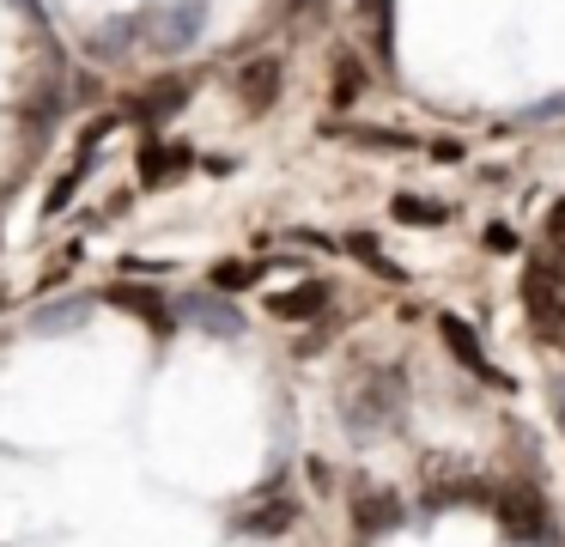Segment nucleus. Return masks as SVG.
Masks as SVG:
<instances>
[{"mask_svg":"<svg viewBox=\"0 0 565 547\" xmlns=\"http://www.w3.org/2000/svg\"><path fill=\"white\" fill-rule=\"evenodd\" d=\"M438 328H444V340H450V347H456V359H462L468 371H475V377H492V383H499V371H492V365H487V353H480L475 328H468L462 316H444Z\"/></svg>","mask_w":565,"mask_h":547,"instance_id":"nucleus-5","label":"nucleus"},{"mask_svg":"<svg viewBox=\"0 0 565 547\" xmlns=\"http://www.w3.org/2000/svg\"><path fill=\"white\" fill-rule=\"evenodd\" d=\"M237 92H244V109H249V116H268V109H274V92H280V61H274V55L244 61V73H237Z\"/></svg>","mask_w":565,"mask_h":547,"instance_id":"nucleus-3","label":"nucleus"},{"mask_svg":"<svg viewBox=\"0 0 565 547\" xmlns=\"http://www.w3.org/2000/svg\"><path fill=\"white\" fill-rule=\"evenodd\" d=\"M213 280H220V286H249V280H256V267H220Z\"/></svg>","mask_w":565,"mask_h":547,"instance_id":"nucleus-12","label":"nucleus"},{"mask_svg":"<svg viewBox=\"0 0 565 547\" xmlns=\"http://www.w3.org/2000/svg\"><path fill=\"white\" fill-rule=\"evenodd\" d=\"M353 511H359V523H365V529H383V523L402 517V511H395L383 493H359V505H353Z\"/></svg>","mask_w":565,"mask_h":547,"instance_id":"nucleus-8","label":"nucleus"},{"mask_svg":"<svg viewBox=\"0 0 565 547\" xmlns=\"http://www.w3.org/2000/svg\"><path fill=\"white\" fill-rule=\"evenodd\" d=\"M395 219H402V225H444V219H450V207H431V201L402 194V201H395Z\"/></svg>","mask_w":565,"mask_h":547,"instance_id":"nucleus-7","label":"nucleus"},{"mask_svg":"<svg viewBox=\"0 0 565 547\" xmlns=\"http://www.w3.org/2000/svg\"><path fill=\"white\" fill-rule=\"evenodd\" d=\"M329 304V286L322 280H305V286H286V292H274L268 298V311L280 316V323H310V316Z\"/></svg>","mask_w":565,"mask_h":547,"instance_id":"nucleus-4","label":"nucleus"},{"mask_svg":"<svg viewBox=\"0 0 565 547\" xmlns=\"http://www.w3.org/2000/svg\"><path fill=\"white\" fill-rule=\"evenodd\" d=\"M353 97H359V67H353V61H347V67H334V104H353Z\"/></svg>","mask_w":565,"mask_h":547,"instance_id":"nucleus-10","label":"nucleus"},{"mask_svg":"<svg viewBox=\"0 0 565 547\" xmlns=\"http://www.w3.org/2000/svg\"><path fill=\"white\" fill-rule=\"evenodd\" d=\"M547 250H553V255H565V201L547 213Z\"/></svg>","mask_w":565,"mask_h":547,"instance_id":"nucleus-11","label":"nucleus"},{"mask_svg":"<svg viewBox=\"0 0 565 547\" xmlns=\"http://www.w3.org/2000/svg\"><path fill=\"white\" fill-rule=\"evenodd\" d=\"M110 298H116V304H122V311H135V316H152V323H164V316H159V311H152V304H159V298H152V292H128V286H116V292H110Z\"/></svg>","mask_w":565,"mask_h":547,"instance_id":"nucleus-9","label":"nucleus"},{"mask_svg":"<svg viewBox=\"0 0 565 547\" xmlns=\"http://www.w3.org/2000/svg\"><path fill=\"white\" fill-rule=\"evenodd\" d=\"M487 505L499 511V523L516 535V541H535V535H547V511H541V498H535V493H523V486L487 493Z\"/></svg>","mask_w":565,"mask_h":547,"instance_id":"nucleus-2","label":"nucleus"},{"mask_svg":"<svg viewBox=\"0 0 565 547\" xmlns=\"http://www.w3.org/2000/svg\"><path fill=\"white\" fill-rule=\"evenodd\" d=\"M183 170H189V152H183V146H152V152H140V182H147V189L183 177Z\"/></svg>","mask_w":565,"mask_h":547,"instance_id":"nucleus-6","label":"nucleus"},{"mask_svg":"<svg viewBox=\"0 0 565 547\" xmlns=\"http://www.w3.org/2000/svg\"><path fill=\"white\" fill-rule=\"evenodd\" d=\"M523 311H529V323L547 328V335L565 328V255H553V250L529 255V267H523Z\"/></svg>","mask_w":565,"mask_h":547,"instance_id":"nucleus-1","label":"nucleus"}]
</instances>
